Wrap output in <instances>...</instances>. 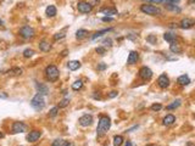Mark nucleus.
<instances>
[{
    "label": "nucleus",
    "mask_w": 195,
    "mask_h": 146,
    "mask_svg": "<svg viewBox=\"0 0 195 146\" xmlns=\"http://www.w3.org/2000/svg\"><path fill=\"white\" fill-rule=\"evenodd\" d=\"M111 127V120L107 116H100L99 118V123H98V128H96V133L98 136H103Z\"/></svg>",
    "instance_id": "1"
},
{
    "label": "nucleus",
    "mask_w": 195,
    "mask_h": 146,
    "mask_svg": "<svg viewBox=\"0 0 195 146\" xmlns=\"http://www.w3.org/2000/svg\"><path fill=\"white\" fill-rule=\"evenodd\" d=\"M30 106L33 107L36 111H40V110H43L44 108V106H45V99H44V95H42V94H36L34 96H33V99L30 100Z\"/></svg>",
    "instance_id": "2"
},
{
    "label": "nucleus",
    "mask_w": 195,
    "mask_h": 146,
    "mask_svg": "<svg viewBox=\"0 0 195 146\" xmlns=\"http://www.w3.org/2000/svg\"><path fill=\"white\" fill-rule=\"evenodd\" d=\"M59 76H60V72L56 66L50 65L45 68V77L49 82H56L59 79Z\"/></svg>",
    "instance_id": "3"
},
{
    "label": "nucleus",
    "mask_w": 195,
    "mask_h": 146,
    "mask_svg": "<svg viewBox=\"0 0 195 146\" xmlns=\"http://www.w3.org/2000/svg\"><path fill=\"white\" fill-rule=\"evenodd\" d=\"M18 33L23 39H32L36 36V31L29 26H23L22 28H20Z\"/></svg>",
    "instance_id": "4"
},
{
    "label": "nucleus",
    "mask_w": 195,
    "mask_h": 146,
    "mask_svg": "<svg viewBox=\"0 0 195 146\" xmlns=\"http://www.w3.org/2000/svg\"><path fill=\"white\" fill-rule=\"evenodd\" d=\"M140 11L146 14V15H150V16H158V15H161V10L158 8H156V6H154V5L144 4V5L140 6Z\"/></svg>",
    "instance_id": "5"
},
{
    "label": "nucleus",
    "mask_w": 195,
    "mask_h": 146,
    "mask_svg": "<svg viewBox=\"0 0 195 146\" xmlns=\"http://www.w3.org/2000/svg\"><path fill=\"white\" fill-rule=\"evenodd\" d=\"M12 134H18V133H24L27 132V126L23 122H14L12 128H11Z\"/></svg>",
    "instance_id": "6"
},
{
    "label": "nucleus",
    "mask_w": 195,
    "mask_h": 146,
    "mask_svg": "<svg viewBox=\"0 0 195 146\" xmlns=\"http://www.w3.org/2000/svg\"><path fill=\"white\" fill-rule=\"evenodd\" d=\"M77 9H78V11L82 12V14H89V12H91L93 6H91V4L88 3V2H79V3L77 4Z\"/></svg>",
    "instance_id": "7"
},
{
    "label": "nucleus",
    "mask_w": 195,
    "mask_h": 146,
    "mask_svg": "<svg viewBox=\"0 0 195 146\" xmlns=\"http://www.w3.org/2000/svg\"><path fill=\"white\" fill-rule=\"evenodd\" d=\"M139 77L143 79V80H149L151 77H152V71L146 67V66H143L140 70H139Z\"/></svg>",
    "instance_id": "8"
},
{
    "label": "nucleus",
    "mask_w": 195,
    "mask_h": 146,
    "mask_svg": "<svg viewBox=\"0 0 195 146\" xmlns=\"http://www.w3.org/2000/svg\"><path fill=\"white\" fill-rule=\"evenodd\" d=\"M78 122H79V124L82 127H89L93 123V116L91 114H84L78 120Z\"/></svg>",
    "instance_id": "9"
},
{
    "label": "nucleus",
    "mask_w": 195,
    "mask_h": 146,
    "mask_svg": "<svg viewBox=\"0 0 195 146\" xmlns=\"http://www.w3.org/2000/svg\"><path fill=\"white\" fill-rule=\"evenodd\" d=\"M42 136V133L39 130H32L27 134V141L28 142H36L39 140V138Z\"/></svg>",
    "instance_id": "10"
},
{
    "label": "nucleus",
    "mask_w": 195,
    "mask_h": 146,
    "mask_svg": "<svg viewBox=\"0 0 195 146\" xmlns=\"http://www.w3.org/2000/svg\"><path fill=\"white\" fill-rule=\"evenodd\" d=\"M157 84H158V86L161 88V89H166V88H168V85H170L168 77L166 74H161L158 77V79H157Z\"/></svg>",
    "instance_id": "11"
},
{
    "label": "nucleus",
    "mask_w": 195,
    "mask_h": 146,
    "mask_svg": "<svg viewBox=\"0 0 195 146\" xmlns=\"http://www.w3.org/2000/svg\"><path fill=\"white\" fill-rule=\"evenodd\" d=\"M139 60V54L137 51H131L128 55V58H127V64L128 65H134L137 64Z\"/></svg>",
    "instance_id": "12"
},
{
    "label": "nucleus",
    "mask_w": 195,
    "mask_h": 146,
    "mask_svg": "<svg viewBox=\"0 0 195 146\" xmlns=\"http://www.w3.org/2000/svg\"><path fill=\"white\" fill-rule=\"evenodd\" d=\"M36 88H37V92L38 94H42V95H48L49 94V88L43 84V83H36Z\"/></svg>",
    "instance_id": "13"
},
{
    "label": "nucleus",
    "mask_w": 195,
    "mask_h": 146,
    "mask_svg": "<svg viewBox=\"0 0 195 146\" xmlns=\"http://www.w3.org/2000/svg\"><path fill=\"white\" fill-rule=\"evenodd\" d=\"M193 26H194V20H191V18H183L179 23V27L183 29H189Z\"/></svg>",
    "instance_id": "14"
},
{
    "label": "nucleus",
    "mask_w": 195,
    "mask_h": 146,
    "mask_svg": "<svg viewBox=\"0 0 195 146\" xmlns=\"http://www.w3.org/2000/svg\"><path fill=\"white\" fill-rule=\"evenodd\" d=\"M176 122V117L173 114H167L164 120H162V124L164 126H172Z\"/></svg>",
    "instance_id": "15"
},
{
    "label": "nucleus",
    "mask_w": 195,
    "mask_h": 146,
    "mask_svg": "<svg viewBox=\"0 0 195 146\" xmlns=\"http://www.w3.org/2000/svg\"><path fill=\"white\" fill-rule=\"evenodd\" d=\"M177 83H178L179 85H182V86H185V85H188V84L190 83V78H189L187 74H182V76L178 77Z\"/></svg>",
    "instance_id": "16"
},
{
    "label": "nucleus",
    "mask_w": 195,
    "mask_h": 146,
    "mask_svg": "<svg viewBox=\"0 0 195 146\" xmlns=\"http://www.w3.org/2000/svg\"><path fill=\"white\" fill-rule=\"evenodd\" d=\"M81 62L79 61H77V60H72V61H70L69 64H67V67H69V70H71V71H77L78 68H81Z\"/></svg>",
    "instance_id": "17"
},
{
    "label": "nucleus",
    "mask_w": 195,
    "mask_h": 146,
    "mask_svg": "<svg viewBox=\"0 0 195 146\" xmlns=\"http://www.w3.org/2000/svg\"><path fill=\"white\" fill-rule=\"evenodd\" d=\"M111 31H113V28H105V29H103V31H99V32H96L95 34H93L91 39L95 40L96 38H100V37H103L105 33H109V32H111Z\"/></svg>",
    "instance_id": "18"
},
{
    "label": "nucleus",
    "mask_w": 195,
    "mask_h": 146,
    "mask_svg": "<svg viewBox=\"0 0 195 146\" xmlns=\"http://www.w3.org/2000/svg\"><path fill=\"white\" fill-rule=\"evenodd\" d=\"M56 12H57V10H56V8L54 5H49L46 8V10H45V14H46L48 17H55L56 16Z\"/></svg>",
    "instance_id": "19"
},
{
    "label": "nucleus",
    "mask_w": 195,
    "mask_h": 146,
    "mask_svg": "<svg viewBox=\"0 0 195 146\" xmlns=\"http://www.w3.org/2000/svg\"><path fill=\"white\" fill-rule=\"evenodd\" d=\"M39 49H40L42 51H44V52H48V51L51 49V44H50L49 42H46V40H42V42L39 43Z\"/></svg>",
    "instance_id": "20"
},
{
    "label": "nucleus",
    "mask_w": 195,
    "mask_h": 146,
    "mask_svg": "<svg viewBox=\"0 0 195 146\" xmlns=\"http://www.w3.org/2000/svg\"><path fill=\"white\" fill-rule=\"evenodd\" d=\"M22 72H23L22 68H20V67H14V68H11V70L8 71V74H9V76H12V77H17V76H21Z\"/></svg>",
    "instance_id": "21"
},
{
    "label": "nucleus",
    "mask_w": 195,
    "mask_h": 146,
    "mask_svg": "<svg viewBox=\"0 0 195 146\" xmlns=\"http://www.w3.org/2000/svg\"><path fill=\"white\" fill-rule=\"evenodd\" d=\"M87 36H88V31H87V29H78V31L76 32V38L78 40L84 39Z\"/></svg>",
    "instance_id": "22"
},
{
    "label": "nucleus",
    "mask_w": 195,
    "mask_h": 146,
    "mask_svg": "<svg viewBox=\"0 0 195 146\" xmlns=\"http://www.w3.org/2000/svg\"><path fill=\"white\" fill-rule=\"evenodd\" d=\"M103 14L105 15H109V16H113V15H117V10L115 8H105V9H101L100 10Z\"/></svg>",
    "instance_id": "23"
},
{
    "label": "nucleus",
    "mask_w": 195,
    "mask_h": 146,
    "mask_svg": "<svg viewBox=\"0 0 195 146\" xmlns=\"http://www.w3.org/2000/svg\"><path fill=\"white\" fill-rule=\"evenodd\" d=\"M164 39H165L166 42H168L170 44H171V43H174V42H176V34L170 33V32H166V33L164 34Z\"/></svg>",
    "instance_id": "24"
},
{
    "label": "nucleus",
    "mask_w": 195,
    "mask_h": 146,
    "mask_svg": "<svg viewBox=\"0 0 195 146\" xmlns=\"http://www.w3.org/2000/svg\"><path fill=\"white\" fill-rule=\"evenodd\" d=\"M170 50H171L173 54H182V48H181L176 42H174V43H171Z\"/></svg>",
    "instance_id": "25"
},
{
    "label": "nucleus",
    "mask_w": 195,
    "mask_h": 146,
    "mask_svg": "<svg viewBox=\"0 0 195 146\" xmlns=\"http://www.w3.org/2000/svg\"><path fill=\"white\" fill-rule=\"evenodd\" d=\"M181 104H182V100H181V99H178V100L173 101L172 104L167 105V106H166V108H167L168 111H172V110H174V108H178V107L181 106Z\"/></svg>",
    "instance_id": "26"
},
{
    "label": "nucleus",
    "mask_w": 195,
    "mask_h": 146,
    "mask_svg": "<svg viewBox=\"0 0 195 146\" xmlns=\"http://www.w3.org/2000/svg\"><path fill=\"white\" fill-rule=\"evenodd\" d=\"M166 6V9L167 10H170V11H173V12H181L182 11V9L179 8V6H177V5H174V4H167V5H165Z\"/></svg>",
    "instance_id": "27"
},
{
    "label": "nucleus",
    "mask_w": 195,
    "mask_h": 146,
    "mask_svg": "<svg viewBox=\"0 0 195 146\" xmlns=\"http://www.w3.org/2000/svg\"><path fill=\"white\" fill-rule=\"evenodd\" d=\"M123 141H124V139L122 135H116L113 138V146H121L123 144Z\"/></svg>",
    "instance_id": "28"
},
{
    "label": "nucleus",
    "mask_w": 195,
    "mask_h": 146,
    "mask_svg": "<svg viewBox=\"0 0 195 146\" xmlns=\"http://www.w3.org/2000/svg\"><path fill=\"white\" fill-rule=\"evenodd\" d=\"M82 88H83V82L82 80H76L73 84H72V89L73 90H81L82 89Z\"/></svg>",
    "instance_id": "29"
},
{
    "label": "nucleus",
    "mask_w": 195,
    "mask_h": 146,
    "mask_svg": "<svg viewBox=\"0 0 195 146\" xmlns=\"http://www.w3.org/2000/svg\"><path fill=\"white\" fill-rule=\"evenodd\" d=\"M36 52H34V50L33 49H26L24 51H23V57L24 58H29V57H32Z\"/></svg>",
    "instance_id": "30"
},
{
    "label": "nucleus",
    "mask_w": 195,
    "mask_h": 146,
    "mask_svg": "<svg viewBox=\"0 0 195 146\" xmlns=\"http://www.w3.org/2000/svg\"><path fill=\"white\" fill-rule=\"evenodd\" d=\"M57 111H59V107H57V106L53 107V108L50 110V112H49V117H51V118H54V117H56Z\"/></svg>",
    "instance_id": "31"
},
{
    "label": "nucleus",
    "mask_w": 195,
    "mask_h": 146,
    "mask_svg": "<svg viewBox=\"0 0 195 146\" xmlns=\"http://www.w3.org/2000/svg\"><path fill=\"white\" fill-rule=\"evenodd\" d=\"M95 51L99 54V55H101V56H104V55L106 54V49H105L104 46H98V48L95 49Z\"/></svg>",
    "instance_id": "32"
},
{
    "label": "nucleus",
    "mask_w": 195,
    "mask_h": 146,
    "mask_svg": "<svg viewBox=\"0 0 195 146\" xmlns=\"http://www.w3.org/2000/svg\"><path fill=\"white\" fill-rule=\"evenodd\" d=\"M103 44H104V48H111L112 46V39L111 38H106V39H104V42H103Z\"/></svg>",
    "instance_id": "33"
},
{
    "label": "nucleus",
    "mask_w": 195,
    "mask_h": 146,
    "mask_svg": "<svg viewBox=\"0 0 195 146\" xmlns=\"http://www.w3.org/2000/svg\"><path fill=\"white\" fill-rule=\"evenodd\" d=\"M69 104H70V100H69V99H63V100L59 104V106H57V107H59V108H63V107H66Z\"/></svg>",
    "instance_id": "34"
},
{
    "label": "nucleus",
    "mask_w": 195,
    "mask_h": 146,
    "mask_svg": "<svg viewBox=\"0 0 195 146\" xmlns=\"http://www.w3.org/2000/svg\"><path fill=\"white\" fill-rule=\"evenodd\" d=\"M66 37V34H65L63 32H59V33H56L55 36H54V40H60V39H62V38H65Z\"/></svg>",
    "instance_id": "35"
},
{
    "label": "nucleus",
    "mask_w": 195,
    "mask_h": 146,
    "mask_svg": "<svg viewBox=\"0 0 195 146\" xmlns=\"http://www.w3.org/2000/svg\"><path fill=\"white\" fill-rule=\"evenodd\" d=\"M51 146H63V140H61V139H56L55 141H53Z\"/></svg>",
    "instance_id": "36"
},
{
    "label": "nucleus",
    "mask_w": 195,
    "mask_h": 146,
    "mask_svg": "<svg viewBox=\"0 0 195 146\" xmlns=\"http://www.w3.org/2000/svg\"><path fill=\"white\" fill-rule=\"evenodd\" d=\"M152 111H160L161 108H162V106L160 105V104H154V105H151V107H150Z\"/></svg>",
    "instance_id": "37"
},
{
    "label": "nucleus",
    "mask_w": 195,
    "mask_h": 146,
    "mask_svg": "<svg viewBox=\"0 0 195 146\" xmlns=\"http://www.w3.org/2000/svg\"><path fill=\"white\" fill-rule=\"evenodd\" d=\"M156 40H157V38H156L154 34H151V36H149V37H148V42H150L151 44H155V43H156Z\"/></svg>",
    "instance_id": "38"
},
{
    "label": "nucleus",
    "mask_w": 195,
    "mask_h": 146,
    "mask_svg": "<svg viewBox=\"0 0 195 146\" xmlns=\"http://www.w3.org/2000/svg\"><path fill=\"white\" fill-rule=\"evenodd\" d=\"M106 68H107V65H106V64H103V62H101L99 66H98V70H99V71H104V70H106Z\"/></svg>",
    "instance_id": "39"
},
{
    "label": "nucleus",
    "mask_w": 195,
    "mask_h": 146,
    "mask_svg": "<svg viewBox=\"0 0 195 146\" xmlns=\"http://www.w3.org/2000/svg\"><path fill=\"white\" fill-rule=\"evenodd\" d=\"M104 22H112L113 21V17H110V16H105V17H103L101 18Z\"/></svg>",
    "instance_id": "40"
},
{
    "label": "nucleus",
    "mask_w": 195,
    "mask_h": 146,
    "mask_svg": "<svg viewBox=\"0 0 195 146\" xmlns=\"http://www.w3.org/2000/svg\"><path fill=\"white\" fill-rule=\"evenodd\" d=\"M127 38L131 39V40H137V39H138V36H137V34H134V36H133V34H129V36H127Z\"/></svg>",
    "instance_id": "41"
},
{
    "label": "nucleus",
    "mask_w": 195,
    "mask_h": 146,
    "mask_svg": "<svg viewBox=\"0 0 195 146\" xmlns=\"http://www.w3.org/2000/svg\"><path fill=\"white\" fill-rule=\"evenodd\" d=\"M117 95H118V93H117V92H111V93L109 94V98H110V99H113V98H116Z\"/></svg>",
    "instance_id": "42"
},
{
    "label": "nucleus",
    "mask_w": 195,
    "mask_h": 146,
    "mask_svg": "<svg viewBox=\"0 0 195 146\" xmlns=\"http://www.w3.org/2000/svg\"><path fill=\"white\" fill-rule=\"evenodd\" d=\"M124 146H134V144H133V142H131V141H127Z\"/></svg>",
    "instance_id": "43"
},
{
    "label": "nucleus",
    "mask_w": 195,
    "mask_h": 146,
    "mask_svg": "<svg viewBox=\"0 0 195 146\" xmlns=\"http://www.w3.org/2000/svg\"><path fill=\"white\" fill-rule=\"evenodd\" d=\"M168 2H170L171 4H176V3H179V0H168Z\"/></svg>",
    "instance_id": "44"
},
{
    "label": "nucleus",
    "mask_w": 195,
    "mask_h": 146,
    "mask_svg": "<svg viewBox=\"0 0 195 146\" xmlns=\"http://www.w3.org/2000/svg\"><path fill=\"white\" fill-rule=\"evenodd\" d=\"M148 2H152V3H161L162 0H148Z\"/></svg>",
    "instance_id": "45"
},
{
    "label": "nucleus",
    "mask_w": 195,
    "mask_h": 146,
    "mask_svg": "<svg viewBox=\"0 0 195 146\" xmlns=\"http://www.w3.org/2000/svg\"><path fill=\"white\" fill-rule=\"evenodd\" d=\"M63 146H73L72 142H66V144H63Z\"/></svg>",
    "instance_id": "46"
},
{
    "label": "nucleus",
    "mask_w": 195,
    "mask_h": 146,
    "mask_svg": "<svg viewBox=\"0 0 195 146\" xmlns=\"http://www.w3.org/2000/svg\"><path fill=\"white\" fill-rule=\"evenodd\" d=\"M99 2H100V0H93V4H91V6H94L96 3H99Z\"/></svg>",
    "instance_id": "47"
},
{
    "label": "nucleus",
    "mask_w": 195,
    "mask_h": 146,
    "mask_svg": "<svg viewBox=\"0 0 195 146\" xmlns=\"http://www.w3.org/2000/svg\"><path fill=\"white\" fill-rule=\"evenodd\" d=\"M65 55H67V50H65V51H62V56H65Z\"/></svg>",
    "instance_id": "48"
},
{
    "label": "nucleus",
    "mask_w": 195,
    "mask_h": 146,
    "mask_svg": "<svg viewBox=\"0 0 195 146\" xmlns=\"http://www.w3.org/2000/svg\"><path fill=\"white\" fill-rule=\"evenodd\" d=\"M4 24V22H3V20L2 18H0V26H3Z\"/></svg>",
    "instance_id": "49"
},
{
    "label": "nucleus",
    "mask_w": 195,
    "mask_h": 146,
    "mask_svg": "<svg viewBox=\"0 0 195 146\" xmlns=\"http://www.w3.org/2000/svg\"><path fill=\"white\" fill-rule=\"evenodd\" d=\"M193 3H194V0H189V4L190 5H193Z\"/></svg>",
    "instance_id": "50"
},
{
    "label": "nucleus",
    "mask_w": 195,
    "mask_h": 146,
    "mask_svg": "<svg viewBox=\"0 0 195 146\" xmlns=\"http://www.w3.org/2000/svg\"><path fill=\"white\" fill-rule=\"evenodd\" d=\"M2 136H3V134H2V133H0V138H2Z\"/></svg>",
    "instance_id": "51"
}]
</instances>
